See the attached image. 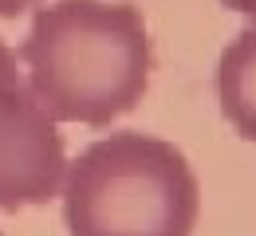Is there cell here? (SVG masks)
Segmentation results:
<instances>
[{"label":"cell","instance_id":"6da1fadb","mask_svg":"<svg viewBox=\"0 0 256 236\" xmlns=\"http://www.w3.org/2000/svg\"><path fill=\"white\" fill-rule=\"evenodd\" d=\"M28 87L56 122L110 126L150 87V32L142 12L118 0H56L40 8L20 43Z\"/></svg>","mask_w":256,"mask_h":236},{"label":"cell","instance_id":"7a4b0ae2","mask_svg":"<svg viewBox=\"0 0 256 236\" xmlns=\"http://www.w3.org/2000/svg\"><path fill=\"white\" fill-rule=\"evenodd\" d=\"M201 185L190 158L142 130L91 142L64 173L71 236H193Z\"/></svg>","mask_w":256,"mask_h":236},{"label":"cell","instance_id":"3957f363","mask_svg":"<svg viewBox=\"0 0 256 236\" xmlns=\"http://www.w3.org/2000/svg\"><path fill=\"white\" fill-rule=\"evenodd\" d=\"M67 173L64 134L0 39V213L48 205Z\"/></svg>","mask_w":256,"mask_h":236},{"label":"cell","instance_id":"277c9868","mask_svg":"<svg viewBox=\"0 0 256 236\" xmlns=\"http://www.w3.org/2000/svg\"><path fill=\"white\" fill-rule=\"evenodd\" d=\"M217 99L224 122L244 142H256V28H244L221 51Z\"/></svg>","mask_w":256,"mask_h":236},{"label":"cell","instance_id":"5b68a950","mask_svg":"<svg viewBox=\"0 0 256 236\" xmlns=\"http://www.w3.org/2000/svg\"><path fill=\"white\" fill-rule=\"evenodd\" d=\"M36 4H40V0H0V16H4V20H16L20 12H28Z\"/></svg>","mask_w":256,"mask_h":236},{"label":"cell","instance_id":"8992f818","mask_svg":"<svg viewBox=\"0 0 256 236\" xmlns=\"http://www.w3.org/2000/svg\"><path fill=\"white\" fill-rule=\"evenodd\" d=\"M224 8H232V12H244V16H252L256 20V0H221Z\"/></svg>","mask_w":256,"mask_h":236},{"label":"cell","instance_id":"52a82bcc","mask_svg":"<svg viewBox=\"0 0 256 236\" xmlns=\"http://www.w3.org/2000/svg\"><path fill=\"white\" fill-rule=\"evenodd\" d=\"M0 236H4V233H0Z\"/></svg>","mask_w":256,"mask_h":236}]
</instances>
